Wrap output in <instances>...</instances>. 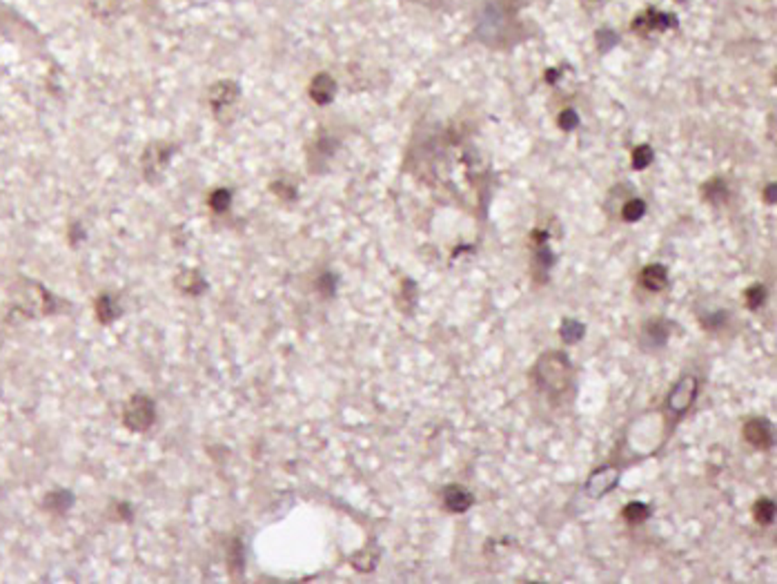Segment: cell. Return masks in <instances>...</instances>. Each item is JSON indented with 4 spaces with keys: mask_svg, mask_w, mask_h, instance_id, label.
Listing matches in <instances>:
<instances>
[{
    "mask_svg": "<svg viewBox=\"0 0 777 584\" xmlns=\"http://www.w3.org/2000/svg\"><path fill=\"white\" fill-rule=\"evenodd\" d=\"M535 379L539 388L548 393H561L570 384V361L559 350L541 355L535 366Z\"/></svg>",
    "mask_w": 777,
    "mask_h": 584,
    "instance_id": "obj_1",
    "label": "cell"
},
{
    "mask_svg": "<svg viewBox=\"0 0 777 584\" xmlns=\"http://www.w3.org/2000/svg\"><path fill=\"white\" fill-rule=\"evenodd\" d=\"M695 397H697V379L693 375H684L673 386V390L668 393V400H666L668 413L673 417H681L693 406Z\"/></svg>",
    "mask_w": 777,
    "mask_h": 584,
    "instance_id": "obj_2",
    "label": "cell"
},
{
    "mask_svg": "<svg viewBox=\"0 0 777 584\" xmlns=\"http://www.w3.org/2000/svg\"><path fill=\"white\" fill-rule=\"evenodd\" d=\"M670 330H673V326H670L668 319H649L639 330V344L644 350H659L668 344V337H670Z\"/></svg>",
    "mask_w": 777,
    "mask_h": 584,
    "instance_id": "obj_3",
    "label": "cell"
},
{
    "mask_svg": "<svg viewBox=\"0 0 777 584\" xmlns=\"http://www.w3.org/2000/svg\"><path fill=\"white\" fill-rule=\"evenodd\" d=\"M619 482V471L615 466H602V469H597L591 477H588L586 482V493L588 497L593 499H599L602 495L610 493Z\"/></svg>",
    "mask_w": 777,
    "mask_h": 584,
    "instance_id": "obj_4",
    "label": "cell"
},
{
    "mask_svg": "<svg viewBox=\"0 0 777 584\" xmlns=\"http://www.w3.org/2000/svg\"><path fill=\"white\" fill-rule=\"evenodd\" d=\"M744 439L755 448H769L773 444V424L764 417H755L744 426Z\"/></svg>",
    "mask_w": 777,
    "mask_h": 584,
    "instance_id": "obj_5",
    "label": "cell"
},
{
    "mask_svg": "<svg viewBox=\"0 0 777 584\" xmlns=\"http://www.w3.org/2000/svg\"><path fill=\"white\" fill-rule=\"evenodd\" d=\"M473 504H475L473 493L461 486H448L443 490V506L450 513H466Z\"/></svg>",
    "mask_w": 777,
    "mask_h": 584,
    "instance_id": "obj_6",
    "label": "cell"
},
{
    "mask_svg": "<svg viewBox=\"0 0 777 584\" xmlns=\"http://www.w3.org/2000/svg\"><path fill=\"white\" fill-rule=\"evenodd\" d=\"M639 284L646 290H651V292L664 290L666 284H668V270H666V265H662V263L646 265L644 270H642V275H639Z\"/></svg>",
    "mask_w": 777,
    "mask_h": 584,
    "instance_id": "obj_7",
    "label": "cell"
},
{
    "mask_svg": "<svg viewBox=\"0 0 777 584\" xmlns=\"http://www.w3.org/2000/svg\"><path fill=\"white\" fill-rule=\"evenodd\" d=\"M675 20L666 16V14H657V11H646L644 16H637V20L632 22V29L635 31H642V34H651L655 29H668L673 27Z\"/></svg>",
    "mask_w": 777,
    "mask_h": 584,
    "instance_id": "obj_8",
    "label": "cell"
},
{
    "mask_svg": "<svg viewBox=\"0 0 777 584\" xmlns=\"http://www.w3.org/2000/svg\"><path fill=\"white\" fill-rule=\"evenodd\" d=\"M334 94H336V83L332 80V76L319 74V76H316V78L312 80V85H310V96L314 98V103L327 105L330 101L334 98Z\"/></svg>",
    "mask_w": 777,
    "mask_h": 584,
    "instance_id": "obj_9",
    "label": "cell"
},
{
    "mask_svg": "<svg viewBox=\"0 0 777 584\" xmlns=\"http://www.w3.org/2000/svg\"><path fill=\"white\" fill-rule=\"evenodd\" d=\"M237 94H239V89L234 83H216L209 89V103L214 105V110L225 108V105H230L237 98Z\"/></svg>",
    "mask_w": 777,
    "mask_h": 584,
    "instance_id": "obj_10",
    "label": "cell"
},
{
    "mask_svg": "<svg viewBox=\"0 0 777 584\" xmlns=\"http://www.w3.org/2000/svg\"><path fill=\"white\" fill-rule=\"evenodd\" d=\"M586 335V323L579 319H563L559 326V337L566 344H577L582 342Z\"/></svg>",
    "mask_w": 777,
    "mask_h": 584,
    "instance_id": "obj_11",
    "label": "cell"
},
{
    "mask_svg": "<svg viewBox=\"0 0 777 584\" xmlns=\"http://www.w3.org/2000/svg\"><path fill=\"white\" fill-rule=\"evenodd\" d=\"M753 518H755L757 524L762 527H769L775 520V502L771 497H760L755 502V506H753Z\"/></svg>",
    "mask_w": 777,
    "mask_h": 584,
    "instance_id": "obj_12",
    "label": "cell"
},
{
    "mask_svg": "<svg viewBox=\"0 0 777 584\" xmlns=\"http://www.w3.org/2000/svg\"><path fill=\"white\" fill-rule=\"evenodd\" d=\"M702 194H704L706 201L722 203V201H726V198H728V185H726L724 179H711L709 183H704Z\"/></svg>",
    "mask_w": 777,
    "mask_h": 584,
    "instance_id": "obj_13",
    "label": "cell"
},
{
    "mask_svg": "<svg viewBox=\"0 0 777 584\" xmlns=\"http://www.w3.org/2000/svg\"><path fill=\"white\" fill-rule=\"evenodd\" d=\"M621 516L628 524H642L651 518V509L649 504H642V502H630V504H626V509L621 511Z\"/></svg>",
    "mask_w": 777,
    "mask_h": 584,
    "instance_id": "obj_14",
    "label": "cell"
},
{
    "mask_svg": "<svg viewBox=\"0 0 777 584\" xmlns=\"http://www.w3.org/2000/svg\"><path fill=\"white\" fill-rule=\"evenodd\" d=\"M746 308H750V310H757V308H762L764 303H767V299H769V292H767V288H764L762 284H753L748 290H746Z\"/></svg>",
    "mask_w": 777,
    "mask_h": 584,
    "instance_id": "obj_15",
    "label": "cell"
},
{
    "mask_svg": "<svg viewBox=\"0 0 777 584\" xmlns=\"http://www.w3.org/2000/svg\"><path fill=\"white\" fill-rule=\"evenodd\" d=\"M644 214H646V203L642 201V198H632V201H628L626 205H623V210H621V219L628 221V224H635V221H639Z\"/></svg>",
    "mask_w": 777,
    "mask_h": 584,
    "instance_id": "obj_16",
    "label": "cell"
},
{
    "mask_svg": "<svg viewBox=\"0 0 777 584\" xmlns=\"http://www.w3.org/2000/svg\"><path fill=\"white\" fill-rule=\"evenodd\" d=\"M653 159H655V152H653L651 145H639V147H635V152H632V168H635V170H644V168H649L651 163H653Z\"/></svg>",
    "mask_w": 777,
    "mask_h": 584,
    "instance_id": "obj_17",
    "label": "cell"
},
{
    "mask_svg": "<svg viewBox=\"0 0 777 584\" xmlns=\"http://www.w3.org/2000/svg\"><path fill=\"white\" fill-rule=\"evenodd\" d=\"M728 319H731V314H728L726 310H717V312H713V314H706V317H702V326L706 330H720V328H724V326L728 323Z\"/></svg>",
    "mask_w": 777,
    "mask_h": 584,
    "instance_id": "obj_18",
    "label": "cell"
},
{
    "mask_svg": "<svg viewBox=\"0 0 777 584\" xmlns=\"http://www.w3.org/2000/svg\"><path fill=\"white\" fill-rule=\"evenodd\" d=\"M535 263L539 270H544V272H548L552 263H555V254H552V250L546 243H539V248L535 250Z\"/></svg>",
    "mask_w": 777,
    "mask_h": 584,
    "instance_id": "obj_19",
    "label": "cell"
},
{
    "mask_svg": "<svg viewBox=\"0 0 777 584\" xmlns=\"http://www.w3.org/2000/svg\"><path fill=\"white\" fill-rule=\"evenodd\" d=\"M89 5L98 16H110L116 11V7H119L116 0H89Z\"/></svg>",
    "mask_w": 777,
    "mask_h": 584,
    "instance_id": "obj_20",
    "label": "cell"
},
{
    "mask_svg": "<svg viewBox=\"0 0 777 584\" xmlns=\"http://www.w3.org/2000/svg\"><path fill=\"white\" fill-rule=\"evenodd\" d=\"M559 127L561 130H566V132H570V130H575L577 125H579V116H577V112L575 110H566V112H561L559 114Z\"/></svg>",
    "mask_w": 777,
    "mask_h": 584,
    "instance_id": "obj_21",
    "label": "cell"
},
{
    "mask_svg": "<svg viewBox=\"0 0 777 584\" xmlns=\"http://www.w3.org/2000/svg\"><path fill=\"white\" fill-rule=\"evenodd\" d=\"M209 205L216 210V212H223L228 205H230V192L228 190H216L214 194L209 196Z\"/></svg>",
    "mask_w": 777,
    "mask_h": 584,
    "instance_id": "obj_22",
    "label": "cell"
},
{
    "mask_svg": "<svg viewBox=\"0 0 777 584\" xmlns=\"http://www.w3.org/2000/svg\"><path fill=\"white\" fill-rule=\"evenodd\" d=\"M764 201L775 203V183H769V188L764 190Z\"/></svg>",
    "mask_w": 777,
    "mask_h": 584,
    "instance_id": "obj_23",
    "label": "cell"
}]
</instances>
